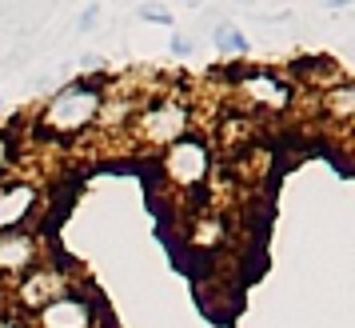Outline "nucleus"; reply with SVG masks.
<instances>
[{
    "label": "nucleus",
    "instance_id": "nucleus-1",
    "mask_svg": "<svg viewBox=\"0 0 355 328\" xmlns=\"http://www.w3.org/2000/svg\"><path fill=\"white\" fill-rule=\"evenodd\" d=\"M28 204H33V192H28V188H12V192H4V197H0V229L17 224Z\"/></svg>",
    "mask_w": 355,
    "mask_h": 328
},
{
    "label": "nucleus",
    "instance_id": "nucleus-2",
    "mask_svg": "<svg viewBox=\"0 0 355 328\" xmlns=\"http://www.w3.org/2000/svg\"><path fill=\"white\" fill-rule=\"evenodd\" d=\"M24 256H28V245H24V240H4V245H0V264H4V268H8V264H20Z\"/></svg>",
    "mask_w": 355,
    "mask_h": 328
}]
</instances>
